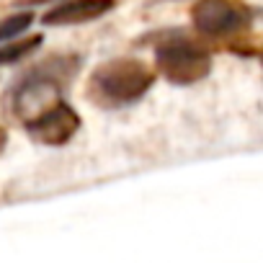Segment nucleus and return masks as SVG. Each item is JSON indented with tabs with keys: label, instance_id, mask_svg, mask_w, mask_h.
<instances>
[{
	"label": "nucleus",
	"instance_id": "1",
	"mask_svg": "<svg viewBox=\"0 0 263 263\" xmlns=\"http://www.w3.org/2000/svg\"><path fill=\"white\" fill-rule=\"evenodd\" d=\"M153 85V72L137 60H111L93 70L88 93L103 106H126L140 101Z\"/></svg>",
	"mask_w": 263,
	"mask_h": 263
},
{
	"label": "nucleus",
	"instance_id": "9",
	"mask_svg": "<svg viewBox=\"0 0 263 263\" xmlns=\"http://www.w3.org/2000/svg\"><path fill=\"white\" fill-rule=\"evenodd\" d=\"M39 3H49V0H18V6H39Z\"/></svg>",
	"mask_w": 263,
	"mask_h": 263
},
{
	"label": "nucleus",
	"instance_id": "7",
	"mask_svg": "<svg viewBox=\"0 0 263 263\" xmlns=\"http://www.w3.org/2000/svg\"><path fill=\"white\" fill-rule=\"evenodd\" d=\"M42 34L36 36H29V39H13V42H6L0 47V65H13V62H21L24 57L34 54L39 47H42Z\"/></svg>",
	"mask_w": 263,
	"mask_h": 263
},
{
	"label": "nucleus",
	"instance_id": "8",
	"mask_svg": "<svg viewBox=\"0 0 263 263\" xmlns=\"http://www.w3.org/2000/svg\"><path fill=\"white\" fill-rule=\"evenodd\" d=\"M31 24H34V13H29V11L3 18V21H0V44L18 39V36H21V34H24Z\"/></svg>",
	"mask_w": 263,
	"mask_h": 263
},
{
	"label": "nucleus",
	"instance_id": "2",
	"mask_svg": "<svg viewBox=\"0 0 263 263\" xmlns=\"http://www.w3.org/2000/svg\"><path fill=\"white\" fill-rule=\"evenodd\" d=\"M155 60H158V70L176 85L199 83L201 78L209 75V67H212L209 52L191 39H171L160 44L155 52Z\"/></svg>",
	"mask_w": 263,
	"mask_h": 263
},
{
	"label": "nucleus",
	"instance_id": "3",
	"mask_svg": "<svg viewBox=\"0 0 263 263\" xmlns=\"http://www.w3.org/2000/svg\"><path fill=\"white\" fill-rule=\"evenodd\" d=\"M60 88H62V78L57 72H52L49 67H42V70H34L29 72L13 90V98H11V106L13 111L24 119V121H31L34 116H39L44 108H49L52 103H57L60 98Z\"/></svg>",
	"mask_w": 263,
	"mask_h": 263
},
{
	"label": "nucleus",
	"instance_id": "5",
	"mask_svg": "<svg viewBox=\"0 0 263 263\" xmlns=\"http://www.w3.org/2000/svg\"><path fill=\"white\" fill-rule=\"evenodd\" d=\"M78 129H80V116L65 101L52 103L39 116H34L31 121H26V132H29V135L36 142L49 145V147H60V145L70 142L75 137Z\"/></svg>",
	"mask_w": 263,
	"mask_h": 263
},
{
	"label": "nucleus",
	"instance_id": "4",
	"mask_svg": "<svg viewBox=\"0 0 263 263\" xmlns=\"http://www.w3.org/2000/svg\"><path fill=\"white\" fill-rule=\"evenodd\" d=\"M191 21L206 36H230L248 29L250 13L235 0H196Z\"/></svg>",
	"mask_w": 263,
	"mask_h": 263
},
{
	"label": "nucleus",
	"instance_id": "6",
	"mask_svg": "<svg viewBox=\"0 0 263 263\" xmlns=\"http://www.w3.org/2000/svg\"><path fill=\"white\" fill-rule=\"evenodd\" d=\"M114 8V0H65L44 13L47 26H72V24H88L93 18L106 16Z\"/></svg>",
	"mask_w": 263,
	"mask_h": 263
}]
</instances>
